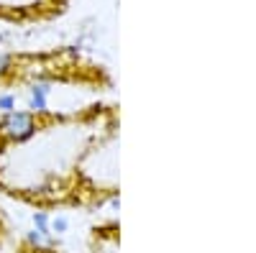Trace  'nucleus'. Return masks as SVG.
I'll return each mask as SVG.
<instances>
[{"label":"nucleus","mask_w":256,"mask_h":253,"mask_svg":"<svg viewBox=\"0 0 256 253\" xmlns=\"http://www.w3.org/2000/svg\"><path fill=\"white\" fill-rule=\"evenodd\" d=\"M10 69V56H6V54H0V74H6Z\"/></svg>","instance_id":"nucleus-5"},{"label":"nucleus","mask_w":256,"mask_h":253,"mask_svg":"<svg viewBox=\"0 0 256 253\" xmlns=\"http://www.w3.org/2000/svg\"><path fill=\"white\" fill-rule=\"evenodd\" d=\"M16 105H18V97H16V92H3V95H0V113H13V110H18L16 108Z\"/></svg>","instance_id":"nucleus-3"},{"label":"nucleus","mask_w":256,"mask_h":253,"mask_svg":"<svg viewBox=\"0 0 256 253\" xmlns=\"http://www.w3.org/2000/svg\"><path fill=\"white\" fill-rule=\"evenodd\" d=\"M49 228H52V236H54V233L62 236V233H67V230H70V220L64 218V215H54L52 223H49Z\"/></svg>","instance_id":"nucleus-4"},{"label":"nucleus","mask_w":256,"mask_h":253,"mask_svg":"<svg viewBox=\"0 0 256 253\" xmlns=\"http://www.w3.org/2000/svg\"><path fill=\"white\" fill-rule=\"evenodd\" d=\"M49 223H52V215H49V213H34V230L52 236V228H49Z\"/></svg>","instance_id":"nucleus-2"},{"label":"nucleus","mask_w":256,"mask_h":253,"mask_svg":"<svg viewBox=\"0 0 256 253\" xmlns=\"http://www.w3.org/2000/svg\"><path fill=\"white\" fill-rule=\"evenodd\" d=\"M41 131V118L31 110H13L0 118V146H18Z\"/></svg>","instance_id":"nucleus-1"}]
</instances>
